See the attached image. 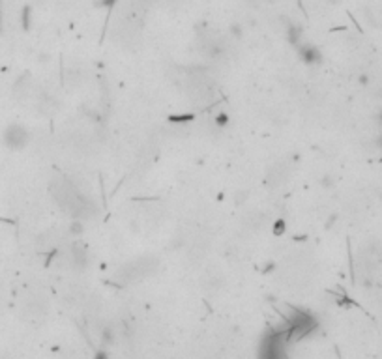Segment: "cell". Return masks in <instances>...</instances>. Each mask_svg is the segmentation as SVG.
I'll use <instances>...</instances> for the list:
<instances>
[{"label":"cell","instance_id":"1","mask_svg":"<svg viewBox=\"0 0 382 359\" xmlns=\"http://www.w3.org/2000/svg\"><path fill=\"white\" fill-rule=\"evenodd\" d=\"M4 142H6V146L11 148V150H21L28 142L27 129H25L23 125H17V124L8 125L4 131Z\"/></svg>","mask_w":382,"mask_h":359}]
</instances>
